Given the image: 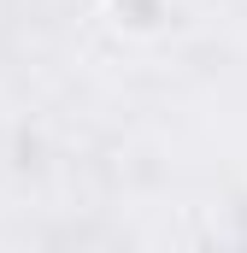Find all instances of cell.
Returning a JSON list of instances; mask_svg holds the SVG:
<instances>
[{
	"instance_id": "6da1fadb",
	"label": "cell",
	"mask_w": 247,
	"mask_h": 253,
	"mask_svg": "<svg viewBox=\"0 0 247 253\" xmlns=\"http://www.w3.org/2000/svg\"><path fill=\"white\" fill-rule=\"evenodd\" d=\"M106 24L129 42H153L171 30V0H106Z\"/></svg>"
}]
</instances>
